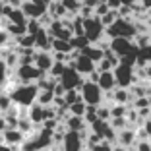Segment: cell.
Instances as JSON below:
<instances>
[{
    "label": "cell",
    "mask_w": 151,
    "mask_h": 151,
    "mask_svg": "<svg viewBox=\"0 0 151 151\" xmlns=\"http://www.w3.org/2000/svg\"><path fill=\"white\" fill-rule=\"evenodd\" d=\"M6 93H10V97H12L16 107L27 111V109H31L37 103L39 87H37V83H18V85H14V87L6 89Z\"/></svg>",
    "instance_id": "1"
},
{
    "label": "cell",
    "mask_w": 151,
    "mask_h": 151,
    "mask_svg": "<svg viewBox=\"0 0 151 151\" xmlns=\"http://www.w3.org/2000/svg\"><path fill=\"white\" fill-rule=\"evenodd\" d=\"M52 136H54V132H50V130L41 126L35 134L27 136V139L22 145V151H47V149H50L54 145Z\"/></svg>",
    "instance_id": "2"
},
{
    "label": "cell",
    "mask_w": 151,
    "mask_h": 151,
    "mask_svg": "<svg viewBox=\"0 0 151 151\" xmlns=\"http://www.w3.org/2000/svg\"><path fill=\"white\" fill-rule=\"evenodd\" d=\"M138 37V27L134 19H122L120 18L114 25L107 27V39H130L134 41Z\"/></svg>",
    "instance_id": "3"
},
{
    "label": "cell",
    "mask_w": 151,
    "mask_h": 151,
    "mask_svg": "<svg viewBox=\"0 0 151 151\" xmlns=\"http://www.w3.org/2000/svg\"><path fill=\"white\" fill-rule=\"evenodd\" d=\"M80 95H81V99H83V103L87 107H101L103 101H105V91L99 87V83H91L87 80L81 85Z\"/></svg>",
    "instance_id": "4"
},
{
    "label": "cell",
    "mask_w": 151,
    "mask_h": 151,
    "mask_svg": "<svg viewBox=\"0 0 151 151\" xmlns=\"http://www.w3.org/2000/svg\"><path fill=\"white\" fill-rule=\"evenodd\" d=\"M83 27H85V37H87V41L91 45L101 43V41L107 37V29L103 25L101 18H97V16L83 19Z\"/></svg>",
    "instance_id": "5"
},
{
    "label": "cell",
    "mask_w": 151,
    "mask_h": 151,
    "mask_svg": "<svg viewBox=\"0 0 151 151\" xmlns=\"http://www.w3.org/2000/svg\"><path fill=\"white\" fill-rule=\"evenodd\" d=\"M114 78H116V85L122 89H130L134 83H138L136 80V68L128 66V64H120L114 68Z\"/></svg>",
    "instance_id": "6"
},
{
    "label": "cell",
    "mask_w": 151,
    "mask_h": 151,
    "mask_svg": "<svg viewBox=\"0 0 151 151\" xmlns=\"http://www.w3.org/2000/svg\"><path fill=\"white\" fill-rule=\"evenodd\" d=\"M14 76H16V80L19 83H37L45 74L35 64H31V66H18V70L14 72Z\"/></svg>",
    "instance_id": "7"
},
{
    "label": "cell",
    "mask_w": 151,
    "mask_h": 151,
    "mask_svg": "<svg viewBox=\"0 0 151 151\" xmlns=\"http://www.w3.org/2000/svg\"><path fill=\"white\" fill-rule=\"evenodd\" d=\"M58 81L64 85V89H66V91H72V89H78V91H80L81 85L85 83V78L78 70H76V68H70V66H68L66 72H64V76Z\"/></svg>",
    "instance_id": "8"
},
{
    "label": "cell",
    "mask_w": 151,
    "mask_h": 151,
    "mask_svg": "<svg viewBox=\"0 0 151 151\" xmlns=\"http://www.w3.org/2000/svg\"><path fill=\"white\" fill-rule=\"evenodd\" d=\"M136 49H138V47H136V43H134V41H130V39H112L111 41V50L118 58L128 56V54L134 52Z\"/></svg>",
    "instance_id": "9"
},
{
    "label": "cell",
    "mask_w": 151,
    "mask_h": 151,
    "mask_svg": "<svg viewBox=\"0 0 151 151\" xmlns=\"http://www.w3.org/2000/svg\"><path fill=\"white\" fill-rule=\"evenodd\" d=\"M23 14L27 16V19H41L45 14L49 12V6L39 4V2H31V0H25L22 6Z\"/></svg>",
    "instance_id": "10"
},
{
    "label": "cell",
    "mask_w": 151,
    "mask_h": 151,
    "mask_svg": "<svg viewBox=\"0 0 151 151\" xmlns=\"http://www.w3.org/2000/svg\"><path fill=\"white\" fill-rule=\"evenodd\" d=\"M25 139H27V136L23 132H19L18 128H8L4 134H2L0 142L6 143V145H10V147H22Z\"/></svg>",
    "instance_id": "11"
},
{
    "label": "cell",
    "mask_w": 151,
    "mask_h": 151,
    "mask_svg": "<svg viewBox=\"0 0 151 151\" xmlns=\"http://www.w3.org/2000/svg\"><path fill=\"white\" fill-rule=\"evenodd\" d=\"M85 139L78 132H66V138L62 143V151H83Z\"/></svg>",
    "instance_id": "12"
},
{
    "label": "cell",
    "mask_w": 151,
    "mask_h": 151,
    "mask_svg": "<svg viewBox=\"0 0 151 151\" xmlns=\"http://www.w3.org/2000/svg\"><path fill=\"white\" fill-rule=\"evenodd\" d=\"M68 66H70V68H76V70L80 72V74L83 76V78H87V76L91 74V72L97 70V64H95L93 60H91V58H87L85 54H80V58H78V60H76L74 64H68Z\"/></svg>",
    "instance_id": "13"
},
{
    "label": "cell",
    "mask_w": 151,
    "mask_h": 151,
    "mask_svg": "<svg viewBox=\"0 0 151 151\" xmlns=\"http://www.w3.org/2000/svg\"><path fill=\"white\" fill-rule=\"evenodd\" d=\"M35 66L39 68L43 74H49L50 68L54 66V56H52V52H49V50H37Z\"/></svg>",
    "instance_id": "14"
},
{
    "label": "cell",
    "mask_w": 151,
    "mask_h": 151,
    "mask_svg": "<svg viewBox=\"0 0 151 151\" xmlns=\"http://www.w3.org/2000/svg\"><path fill=\"white\" fill-rule=\"evenodd\" d=\"M136 143H138V134H136L134 128H126V130H122V132H118L116 145H122V147H126V149H130V147H136Z\"/></svg>",
    "instance_id": "15"
},
{
    "label": "cell",
    "mask_w": 151,
    "mask_h": 151,
    "mask_svg": "<svg viewBox=\"0 0 151 151\" xmlns=\"http://www.w3.org/2000/svg\"><path fill=\"white\" fill-rule=\"evenodd\" d=\"M101 74V72H99ZM99 87L105 91V93H111L114 91L118 85H116V78H114V72H103L101 78H99Z\"/></svg>",
    "instance_id": "16"
},
{
    "label": "cell",
    "mask_w": 151,
    "mask_h": 151,
    "mask_svg": "<svg viewBox=\"0 0 151 151\" xmlns=\"http://www.w3.org/2000/svg\"><path fill=\"white\" fill-rule=\"evenodd\" d=\"M27 116H29V120H31L37 128H41L43 122H45V107H41L39 103H35L31 109H27Z\"/></svg>",
    "instance_id": "17"
},
{
    "label": "cell",
    "mask_w": 151,
    "mask_h": 151,
    "mask_svg": "<svg viewBox=\"0 0 151 151\" xmlns=\"http://www.w3.org/2000/svg\"><path fill=\"white\" fill-rule=\"evenodd\" d=\"M66 124V128H68V132H78V134H81V132H85V130L89 128L87 124H85V120L81 118V116H70V118L64 122Z\"/></svg>",
    "instance_id": "18"
},
{
    "label": "cell",
    "mask_w": 151,
    "mask_h": 151,
    "mask_svg": "<svg viewBox=\"0 0 151 151\" xmlns=\"http://www.w3.org/2000/svg\"><path fill=\"white\" fill-rule=\"evenodd\" d=\"M49 14L52 16V19H64V18H68L70 14H68V10L62 6V2L60 0H54L52 4L49 6Z\"/></svg>",
    "instance_id": "19"
},
{
    "label": "cell",
    "mask_w": 151,
    "mask_h": 151,
    "mask_svg": "<svg viewBox=\"0 0 151 151\" xmlns=\"http://www.w3.org/2000/svg\"><path fill=\"white\" fill-rule=\"evenodd\" d=\"M81 54H85L87 58H91V60H93L95 64H99V62L103 60V58H105V50H103V49H99L97 45H89L87 49H83V50H81Z\"/></svg>",
    "instance_id": "20"
},
{
    "label": "cell",
    "mask_w": 151,
    "mask_h": 151,
    "mask_svg": "<svg viewBox=\"0 0 151 151\" xmlns=\"http://www.w3.org/2000/svg\"><path fill=\"white\" fill-rule=\"evenodd\" d=\"M6 19H8L10 23H16V25H27V22H29V19H27V16L23 14L22 8H14L12 14H10Z\"/></svg>",
    "instance_id": "21"
},
{
    "label": "cell",
    "mask_w": 151,
    "mask_h": 151,
    "mask_svg": "<svg viewBox=\"0 0 151 151\" xmlns=\"http://www.w3.org/2000/svg\"><path fill=\"white\" fill-rule=\"evenodd\" d=\"M56 85H58V80L50 78L49 74H45L43 78L37 81V87H39V91H54V87H56Z\"/></svg>",
    "instance_id": "22"
},
{
    "label": "cell",
    "mask_w": 151,
    "mask_h": 151,
    "mask_svg": "<svg viewBox=\"0 0 151 151\" xmlns=\"http://www.w3.org/2000/svg\"><path fill=\"white\" fill-rule=\"evenodd\" d=\"M37 103H39L41 107H52V103H54V91H39Z\"/></svg>",
    "instance_id": "23"
},
{
    "label": "cell",
    "mask_w": 151,
    "mask_h": 151,
    "mask_svg": "<svg viewBox=\"0 0 151 151\" xmlns=\"http://www.w3.org/2000/svg\"><path fill=\"white\" fill-rule=\"evenodd\" d=\"M62 6L68 10L70 16H80V10H81V2H76V0H60Z\"/></svg>",
    "instance_id": "24"
},
{
    "label": "cell",
    "mask_w": 151,
    "mask_h": 151,
    "mask_svg": "<svg viewBox=\"0 0 151 151\" xmlns=\"http://www.w3.org/2000/svg\"><path fill=\"white\" fill-rule=\"evenodd\" d=\"M85 112H87V105L83 103V99L78 101V103H74V105L70 107V114L72 116H81V118H83Z\"/></svg>",
    "instance_id": "25"
},
{
    "label": "cell",
    "mask_w": 151,
    "mask_h": 151,
    "mask_svg": "<svg viewBox=\"0 0 151 151\" xmlns=\"http://www.w3.org/2000/svg\"><path fill=\"white\" fill-rule=\"evenodd\" d=\"M10 76H12V70L8 68V64L4 62V60H0V85H8L10 81Z\"/></svg>",
    "instance_id": "26"
},
{
    "label": "cell",
    "mask_w": 151,
    "mask_h": 151,
    "mask_svg": "<svg viewBox=\"0 0 151 151\" xmlns=\"http://www.w3.org/2000/svg\"><path fill=\"white\" fill-rule=\"evenodd\" d=\"M12 107H14V101L10 97V93H2L0 95V114H6Z\"/></svg>",
    "instance_id": "27"
},
{
    "label": "cell",
    "mask_w": 151,
    "mask_h": 151,
    "mask_svg": "<svg viewBox=\"0 0 151 151\" xmlns=\"http://www.w3.org/2000/svg\"><path fill=\"white\" fill-rule=\"evenodd\" d=\"M130 109L126 105H111V116L112 118H126Z\"/></svg>",
    "instance_id": "28"
},
{
    "label": "cell",
    "mask_w": 151,
    "mask_h": 151,
    "mask_svg": "<svg viewBox=\"0 0 151 151\" xmlns=\"http://www.w3.org/2000/svg\"><path fill=\"white\" fill-rule=\"evenodd\" d=\"M18 41V49H35V35H23Z\"/></svg>",
    "instance_id": "29"
},
{
    "label": "cell",
    "mask_w": 151,
    "mask_h": 151,
    "mask_svg": "<svg viewBox=\"0 0 151 151\" xmlns=\"http://www.w3.org/2000/svg\"><path fill=\"white\" fill-rule=\"evenodd\" d=\"M66 64H62V62H54V66L50 68V72H49V76L50 78H54V80H60L64 76V72H66Z\"/></svg>",
    "instance_id": "30"
},
{
    "label": "cell",
    "mask_w": 151,
    "mask_h": 151,
    "mask_svg": "<svg viewBox=\"0 0 151 151\" xmlns=\"http://www.w3.org/2000/svg\"><path fill=\"white\" fill-rule=\"evenodd\" d=\"M89 45H91V43L87 41V37H85V35L83 37H74V39H72V47H74V50H80V52L83 49H87Z\"/></svg>",
    "instance_id": "31"
},
{
    "label": "cell",
    "mask_w": 151,
    "mask_h": 151,
    "mask_svg": "<svg viewBox=\"0 0 151 151\" xmlns=\"http://www.w3.org/2000/svg\"><path fill=\"white\" fill-rule=\"evenodd\" d=\"M64 101H66V105H68V107H72V105H74V103H78V101H81L80 91H78V89L66 91V95H64Z\"/></svg>",
    "instance_id": "32"
},
{
    "label": "cell",
    "mask_w": 151,
    "mask_h": 151,
    "mask_svg": "<svg viewBox=\"0 0 151 151\" xmlns=\"http://www.w3.org/2000/svg\"><path fill=\"white\" fill-rule=\"evenodd\" d=\"M97 116L99 120H105V122H111V105H101V107H97Z\"/></svg>",
    "instance_id": "33"
},
{
    "label": "cell",
    "mask_w": 151,
    "mask_h": 151,
    "mask_svg": "<svg viewBox=\"0 0 151 151\" xmlns=\"http://www.w3.org/2000/svg\"><path fill=\"white\" fill-rule=\"evenodd\" d=\"M43 29V25L39 23V19H29L27 22V35H37Z\"/></svg>",
    "instance_id": "34"
},
{
    "label": "cell",
    "mask_w": 151,
    "mask_h": 151,
    "mask_svg": "<svg viewBox=\"0 0 151 151\" xmlns=\"http://www.w3.org/2000/svg\"><path fill=\"white\" fill-rule=\"evenodd\" d=\"M114 68L116 66L109 60V58H103L101 62L97 64V72H101V74H103V72H114Z\"/></svg>",
    "instance_id": "35"
},
{
    "label": "cell",
    "mask_w": 151,
    "mask_h": 151,
    "mask_svg": "<svg viewBox=\"0 0 151 151\" xmlns=\"http://www.w3.org/2000/svg\"><path fill=\"white\" fill-rule=\"evenodd\" d=\"M114 149V145H112L111 142H107V139H103V142H99L97 145H93L89 151H112Z\"/></svg>",
    "instance_id": "36"
},
{
    "label": "cell",
    "mask_w": 151,
    "mask_h": 151,
    "mask_svg": "<svg viewBox=\"0 0 151 151\" xmlns=\"http://www.w3.org/2000/svg\"><path fill=\"white\" fill-rule=\"evenodd\" d=\"M10 43H12V37H10V33L6 31V29H2V27H0V50L6 49Z\"/></svg>",
    "instance_id": "37"
},
{
    "label": "cell",
    "mask_w": 151,
    "mask_h": 151,
    "mask_svg": "<svg viewBox=\"0 0 151 151\" xmlns=\"http://www.w3.org/2000/svg\"><path fill=\"white\" fill-rule=\"evenodd\" d=\"M109 12H111V8H109L107 2H99V6L95 8V16H97V18H105Z\"/></svg>",
    "instance_id": "38"
},
{
    "label": "cell",
    "mask_w": 151,
    "mask_h": 151,
    "mask_svg": "<svg viewBox=\"0 0 151 151\" xmlns=\"http://www.w3.org/2000/svg\"><path fill=\"white\" fill-rule=\"evenodd\" d=\"M99 2L101 0H81V6H85V8H91V10H95L99 6Z\"/></svg>",
    "instance_id": "39"
},
{
    "label": "cell",
    "mask_w": 151,
    "mask_h": 151,
    "mask_svg": "<svg viewBox=\"0 0 151 151\" xmlns=\"http://www.w3.org/2000/svg\"><path fill=\"white\" fill-rule=\"evenodd\" d=\"M138 151H151V142H138L136 143Z\"/></svg>",
    "instance_id": "40"
},
{
    "label": "cell",
    "mask_w": 151,
    "mask_h": 151,
    "mask_svg": "<svg viewBox=\"0 0 151 151\" xmlns=\"http://www.w3.org/2000/svg\"><path fill=\"white\" fill-rule=\"evenodd\" d=\"M66 95V89H64V85L58 81V85L54 87V97H64Z\"/></svg>",
    "instance_id": "41"
},
{
    "label": "cell",
    "mask_w": 151,
    "mask_h": 151,
    "mask_svg": "<svg viewBox=\"0 0 151 151\" xmlns=\"http://www.w3.org/2000/svg\"><path fill=\"white\" fill-rule=\"evenodd\" d=\"M109 4V8L111 10H120V6H122V0H105Z\"/></svg>",
    "instance_id": "42"
},
{
    "label": "cell",
    "mask_w": 151,
    "mask_h": 151,
    "mask_svg": "<svg viewBox=\"0 0 151 151\" xmlns=\"http://www.w3.org/2000/svg\"><path fill=\"white\" fill-rule=\"evenodd\" d=\"M0 151H22V147H10V145L0 142Z\"/></svg>",
    "instance_id": "43"
},
{
    "label": "cell",
    "mask_w": 151,
    "mask_h": 151,
    "mask_svg": "<svg viewBox=\"0 0 151 151\" xmlns=\"http://www.w3.org/2000/svg\"><path fill=\"white\" fill-rule=\"evenodd\" d=\"M143 128H145V132H147V138H149V142H151V118L143 122Z\"/></svg>",
    "instance_id": "44"
},
{
    "label": "cell",
    "mask_w": 151,
    "mask_h": 151,
    "mask_svg": "<svg viewBox=\"0 0 151 151\" xmlns=\"http://www.w3.org/2000/svg\"><path fill=\"white\" fill-rule=\"evenodd\" d=\"M4 6H6V2L2 0V2H0V19L4 18Z\"/></svg>",
    "instance_id": "45"
},
{
    "label": "cell",
    "mask_w": 151,
    "mask_h": 151,
    "mask_svg": "<svg viewBox=\"0 0 151 151\" xmlns=\"http://www.w3.org/2000/svg\"><path fill=\"white\" fill-rule=\"evenodd\" d=\"M139 2H142V4L145 6L147 10H151V0H139Z\"/></svg>",
    "instance_id": "46"
},
{
    "label": "cell",
    "mask_w": 151,
    "mask_h": 151,
    "mask_svg": "<svg viewBox=\"0 0 151 151\" xmlns=\"http://www.w3.org/2000/svg\"><path fill=\"white\" fill-rule=\"evenodd\" d=\"M112 151H128V149H126V147H122V145H114V149H112Z\"/></svg>",
    "instance_id": "47"
},
{
    "label": "cell",
    "mask_w": 151,
    "mask_h": 151,
    "mask_svg": "<svg viewBox=\"0 0 151 151\" xmlns=\"http://www.w3.org/2000/svg\"><path fill=\"white\" fill-rule=\"evenodd\" d=\"M2 93H6V87H4V85H0V95H2Z\"/></svg>",
    "instance_id": "48"
},
{
    "label": "cell",
    "mask_w": 151,
    "mask_h": 151,
    "mask_svg": "<svg viewBox=\"0 0 151 151\" xmlns=\"http://www.w3.org/2000/svg\"><path fill=\"white\" fill-rule=\"evenodd\" d=\"M128 151H138V149H136V147H130V149Z\"/></svg>",
    "instance_id": "49"
},
{
    "label": "cell",
    "mask_w": 151,
    "mask_h": 151,
    "mask_svg": "<svg viewBox=\"0 0 151 151\" xmlns=\"http://www.w3.org/2000/svg\"><path fill=\"white\" fill-rule=\"evenodd\" d=\"M149 18H151V10H149Z\"/></svg>",
    "instance_id": "50"
},
{
    "label": "cell",
    "mask_w": 151,
    "mask_h": 151,
    "mask_svg": "<svg viewBox=\"0 0 151 151\" xmlns=\"http://www.w3.org/2000/svg\"><path fill=\"white\" fill-rule=\"evenodd\" d=\"M76 2H81V0H76Z\"/></svg>",
    "instance_id": "51"
},
{
    "label": "cell",
    "mask_w": 151,
    "mask_h": 151,
    "mask_svg": "<svg viewBox=\"0 0 151 151\" xmlns=\"http://www.w3.org/2000/svg\"><path fill=\"white\" fill-rule=\"evenodd\" d=\"M0 2H2V0H0Z\"/></svg>",
    "instance_id": "52"
}]
</instances>
